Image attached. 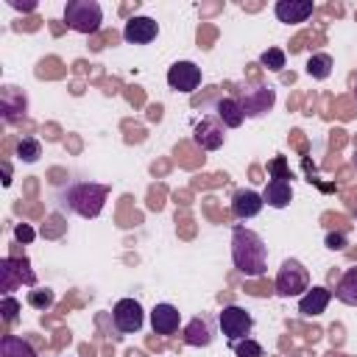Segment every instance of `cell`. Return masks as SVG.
Here are the masks:
<instances>
[{
	"label": "cell",
	"mask_w": 357,
	"mask_h": 357,
	"mask_svg": "<svg viewBox=\"0 0 357 357\" xmlns=\"http://www.w3.org/2000/svg\"><path fill=\"white\" fill-rule=\"evenodd\" d=\"M201 67L195 64V61H176V64H170V70H167V86L173 89V92H184V95H190V92H195L198 86H201Z\"/></svg>",
	"instance_id": "9c48e42d"
},
{
	"label": "cell",
	"mask_w": 357,
	"mask_h": 357,
	"mask_svg": "<svg viewBox=\"0 0 357 357\" xmlns=\"http://www.w3.org/2000/svg\"><path fill=\"white\" fill-rule=\"evenodd\" d=\"M0 357H39L36 349L20 337V335H3L0 337Z\"/></svg>",
	"instance_id": "ffe728a7"
},
{
	"label": "cell",
	"mask_w": 357,
	"mask_h": 357,
	"mask_svg": "<svg viewBox=\"0 0 357 357\" xmlns=\"http://www.w3.org/2000/svg\"><path fill=\"white\" fill-rule=\"evenodd\" d=\"M14 237H17L20 243H33L36 231H33V226H28V223H17V226H14Z\"/></svg>",
	"instance_id": "83f0119b"
},
{
	"label": "cell",
	"mask_w": 357,
	"mask_h": 357,
	"mask_svg": "<svg viewBox=\"0 0 357 357\" xmlns=\"http://www.w3.org/2000/svg\"><path fill=\"white\" fill-rule=\"evenodd\" d=\"M329 301H332V290L315 284V287H310L304 296H298V312H301L304 318H315V315H321V312L329 307Z\"/></svg>",
	"instance_id": "2e32d148"
},
{
	"label": "cell",
	"mask_w": 357,
	"mask_h": 357,
	"mask_svg": "<svg viewBox=\"0 0 357 357\" xmlns=\"http://www.w3.org/2000/svg\"><path fill=\"white\" fill-rule=\"evenodd\" d=\"M64 22L75 33H98L103 25V8L98 0H67Z\"/></svg>",
	"instance_id": "3957f363"
},
{
	"label": "cell",
	"mask_w": 357,
	"mask_h": 357,
	"mask_svg": "<svg viewBox=\"0 0 357 357\" xmlns=\"http://www.w3.org/2000/svg\"><path fill=\"white\" fill-rule=\"evenodd\" d=\"M28 304H31L33 310L45 312V310H50V307L56 304V293L47 290V287H33V290H28Z\"/></svg>",
	"instance_id": "cb8c5ba5"
},
{
	"label": "cell",
	"mask_w": 357,
	"mask_h": 357,
	"mask_svg": "<svg viewBox=\"0 0 357 357\" xmlns=\"http://www.w3.org/2000/svg\"><path fill=\"white\" fill-rule=\"evenodd\" d=\"M234 98L240 100L243 114L254 120V117H262V114H268V112L273 109V103H276V89L268 86V84H259V86H251V89L237 92Z\"/></svg>",
	"instance_id": "52a82bcc"
},
{
	"label": "cell",
	"mask_w": 357,
	"mask_h": 357,
	"mask_svg": "<svg viewBox=\"0 0 357 357\" xmlns=\"http://www.w3.org/2000/svg\"><path fill=\"white\" fill-rule=\"evenodd\" d=\"M332 67H335V61L329 53H312L307 59V75L315 81H326L332 75Z\"/></svg>",
	"instance_id": "7402d4cb"
},
{
	"label": "cell",
	"mask_w": 357,
	"mask_h": 357,
	"mask_svg": "<svg viewBox=\"0 0 357 357\" xmlns=\"http://www.w3.org/2000/svg\"><path fill=\"white\" fill-rule=\"evenodd\" d=\"M215 114H218V120H220L226 128H240V126H243V120H245L243 106H240V100H237L234 95L220 98V100L215 103Z\"/></svg>",
	"instance_id": "ac0fdd59"
},
{
	"label": "cell",
	"mask_w": 357,
	"mask_h": 357,
	"mask_svg": "<svg viewBox=\"0 0 357 357\" xmlns=\"http://www.w3.org/2000/svg\"><path fill=\"white\" fill-rule=\"evenodd\" d=\"M159 36V25L153 17H131L123 25V39L128 45H151Z\"/></svg>",
	"instance_id": "8fae6325"
},
{
	"label": "cell",
	"mask_w": 357,
	"mask_h": 357,
	"mask_svg": "<svg viewBox=\"0 0 357 357\" xmlns=\"http://www.w3.org/2000/svg\"><path fill=\"white\" fill-rule=\"evenodd\" d=\"M231 349H234V354H237V357H265L262 343H257L254 337H243V340L231 343Z\"/></svg>",
	"instance_id": "484cf974"
},
{
	"label": "cell",
	"mask_w": 357,
	"mask_h": 357,
	"mask_svg": "<svg viewBox=\"0 0 357 357\" xmlns=\"http://www.w3.org/2000/svg\"><path fill=\"white\" fill-rule=\"evenodd\" d=\"M178 326H181V312H178V307L162 301V304H156V307L151 310V329H153L156 335H165V337H167V335H176Z\"/></svg>",
	"instance_id": "4fadbf2b"
},
{
	"label": "cell",
	"mask_w": 357,
	"mask_h": 357,
	"mask_svg": "<svg viewBox=\"0 0 357 357\" xmlns=\"http://www.w3.org/2000/svg\"><path fill=\"white\" fill-rule=\"evenodd\" d=\"M112 187L109 184H98V181H70L61 192V206L70 209L73 215L92 220L103 212L106 198H109Z\"/></svg>",
	"instance_id": "7a4b0ae2"
},
{
	"label": "cell",
	"mask_w": 357,
	"mask_h": 357,
	"mask_svg": "<svg viewBox=\"0 0 357 357\" xmlns=\"http://www.w3.org/2000/svg\"><path fill=\"white\" fill-rule=\"evenodd\" d=\"M259 64H262V67H268V70H273V73H279V70H284L287 56H284V50H282V47H268V50H262V53H259Z\"/></svg>",
	"instance_id": "d4e9b609"
},
{
	"label": "cell",
	"mask_w": 357,
	"mask_h": 357,
	"mask_svg": "<svg viewBox=\"0 0 357 357\" xmlns=\"http://www.w3.org/2000/svg\"><path fill=\"white\" fill-rule=\"evenodd\" d=\"M326 248H332V251H340V248H346V234H326Z\"/></svg>",
	"instance_id": "f1b7e54d"
},
{
	"label": "cell",
	"mask_w": 357,
	"mask_h": 357,
	"mask_svg": "<svg viewBox=\"0 0 357 357\" xmlns=\"http://www.w3.org/2000/svg\"><path fill=\"white\" fill-rule=\"evenodd\" d=\"M231 262L243 276H262L268 271V245L265 240L245 226L231 229Z\"/></svg>",
	"instance_id": "6da1fadb"
},
{
	"label": "cell",
	"mask_w": 357,
	"mask_h": 357,
	"mask_svg": "<svg viewBox=\"0 0 357 357\" xmlns=\"http://www.w3.org/2000/svg\"><path fill=\"white\" fill-rule=\"evenodd\" d=\"M262 201H265L268 206H273V209L290 206V201H293V187H290V181H287V178H271V181L265 184V190H262Z\"/></svg>",
	"instance_id": "e0dca14e"
},
{
	"label": "cell",
	"mask_w": 357,
	"mask_h": 357,
	"mask_svg": "<svg viewBox=\"0 0 357 357\" xmlns=\"http://www.w3.org/2000/svg\"><path fill=\"white\" fill-rule=\"evenodd\" d=\"M335 298L343 301L346 307H357V268H349L340 276V282L335 287Z\"/></svg>",
	"instance_id": "44dd1931"
},
{
	"label": "cell",
	"mask_w": 357,
	"mask_h": 357,
	"mask_svg": "<svg viewBox=\"0 0 357 357\" xmlns=\"http://www.w3.org/2000/svg\"><path fill=\"white\" fill-rule=\"evenodd\" d=\"M354 92H357V89H354Z\"/></svg>",
	"instance_id": "1f68e13d"
},
{
	"label": "cell",
	"mask_w": 357,
	"mask_h": 357,
	"mask_svg": "<svg viewBox=\"0 0 357 357\" xmlns=\"http://www.w3.org/2000/svg\"><path fill=\"white\" fill-rule=\"evenodd\" d=\"M354 167H357V153H354Z\"/></svg>",
	"instance_id": "f546056e"
},
{
	"label": "cell",
	"mask_w": 357,
	"mask_h": 357,
	"mask_svg": "<svg viewBox=\"0 0 357 357\" xmlns=\"http://www.w3.org/2000/svg\"><path fill=\"white\" fill-rule=\"evenodd\" d=\"M276 296L279 298H293V296H304L310 290V271L298 262V259H284L279 273H276Z\"/></svg>",
	"instance_id": "277c9868"
},
{
	"label": "cell",
	"mask_w": 357,
	"mask_h": 357,
	"mask_svg": "<svg viewBox=\"0 0 357 357\" xmlns=\"http://www.w3.org/2000/svg\"><path fill=\"white\" fill-rule=\"evenodd\" d=\"M0 103H3V117L6 120H14V117H20V114H25V106H28V100H25V92L20 89V86H3V92H0Z\"/></svg>",
	"instance_id": "d6986e66"
},
{
	"label": "cell",
	"mask_w": 357,
	"mask_h": 357,
	"mask_svg": "<svg viewBox=\"0 0 357 357\" xmlns=\"http://www.w3.org/2000/svg\"><path fill=\"white\" fill-rule=\"evenodd\" d=\"M39 156H42V142L36 137H22L17 142V159L20 162L33 165V162H39Z\"/></svg>",
	"instance_id": "603a6c76"
},
{
	"label": "cell",
	"mask_w": 357,
	"mask_h": 357,
	"mask_svg": "<svg viewBox=\"0 0 357 357\" xmlns=\"http://www.w3.org/2000/svg\"><path fill=\"white\" fill-rule=\"evenodd\" d=\"M20 310H22V304L14 296H3L0 298V312H3V321L6 324H14L20 318Z\"/></svg>",
	"instance_id": "4316f807"
},
{
	"label": "cell",
	"mask_w": 357,
	"mask_h": 357,
	"mask_svg": "<svg viewBox=\"0 0 357 357\" xmlns=\"http://www.w3.org/2000/svg\"><path fill=\"white\" fill-rule=\"evenodd\" d=\"M17 284H28L36 287V273L31 271V262L22 257H3L0 259V290L3 296H11V290H17Z\"/></svg>",
	"instance_id": "8992f818"
},
{
	"label": "cell",
	"mask_w": 357,
	"mask_h": 357,
	"mask_svg": "<svg viewBox=\"0 0 357 357\" xmlns=\"http://www.w3.org/2000/svg\"><path fill=\"white\" fill-rule=\"evenodd\" d=\"M181 337H184V343L187 346H192V349H206V346H212V340H215V326H212V318L209 315H195L187 326H184V332H181Z\"/></svg>",
	"instance_id": "7c38bea8"
},
{
	"label": "cell",
	"mask_w": 357,
	"mask_h": 357,
	"mask_svg": "<svg viewBox=\"0 0 357 357\" xmlns=\"http://www.w3.org/2000/svg\"><path fill=\"white\" fill-rule=\"evenodd\" d=\"M112 321H114V329L123 332V335H134L142 329L145 324V310L137 298H120L114 307H112Z\"/></svg>",
	"instance_id": "ba28073f"
},
{
	"label": "cell",
	"mask_w": 357,
	"mask_h": 357,
	"mask_svg": "<svg viewBox=\"0 0 357 357\" xmlns=\"http://www.w3.org/2000/svg\"><path fill=\"white\" fill-rule=\"evenodd\" d=\"M192 139L195 145H201L204 151H218L226 142V126L218 120V114L212 117H201L192 128Z\"/></svg>",
	"instance_id": "30bf717a"
},
{
	"label": "cell",
	"mask_w": 357,
	"mask_h": 357,
	"mask_svg": "<svg viewBox=\"0 0 357 357\" xmlns=\"http://www.w3.org/2000/svg\"><path fill=\"white\" fill-rule=\"evenodd\" d=\"M354 218H357V206H354Z\"/></svg>",
	"instance_id": "4dcf8cb0"
},
{
	"label": "cell",
	"mask_w": 357,
	"mask_h": 357,
	"mask_svg": "<svg viewBox=\"0 0 357 357\" xmlns=\"http://www.w3.org/2000/svg\"><path fill=\"white\" fill-rule=\"evenodd\" d=\"M218 326L223 332V337L229 343H237L243 337H251V329H254V318L245 307H237V304H226L220 312H218Z\"/></svg>",
	"instance_id": "5b68a950"
},
{
	"label": "cell",
	"mask_w": 357,
	"mask_h": 357,
	"mask_svg": "<svg viewBox=\"0 0 357 357\" xmlns=\"http://www.w3.org/2000/svg\"><path fill=\"white\" fill-rule=\"evenodd\" d=\"M312 0H279L273 6V14L279 22L284 25H298V22H307L312 17Z\"/></svg>",
	"instance_id": "5bb4252c"
},
{
	"label": "cell",
	"mask_w": 357,
	"mask_h": 357,
	"mask_svg": "<svg viewBox=\"0 0 357 357\" xmlns=\"http://www.w3.org/2000/svg\"><path fill=\"white\" fill-rule=\"evenodd\" d=\"M265 201H262V192H254V190H237L231 195V215L240 218V220H248V218H257L262 212Z\"/></svg>",
	"instance_id": "9a60e30c"
}]
</instances>
